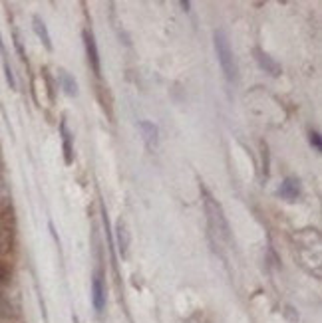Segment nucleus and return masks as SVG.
Returning <instances> with one entry per match:
<instances>
[{"mask_svg": "<svg viewBox=\"0 0 322 323\" xmlns=\"http://www.w3.org/2000/svg\"><path fill=\"white\" fill-rule=\"evenodd\" d=\"M139 131H141V137L145 141L147 149H157V143H159V137H157V127H155L151 121H139L138 123Z\"/></svg>", "mask_w": 322, "mask_h": 323, "instance_id": "39448f33", "label": "nucleus"}, {"mask_svg": "<svg viewBox=\"0 0 322 323\" xmlns=\"http://www.w3.org/2000/svg\"><path fill=\"white\" fill-rule=\"evenodd\" d=\"M310 145L316 149V151H320V135L314 131V133H310Z\"/></svg>", "mask_w": 322, "mask_h": 323, "instance_id": "f8f14e48", "label": "nucleus"}, {"mask_svg": "<svg viewBox=\"0 0 322 323\" xmlns=\"http://www.w3.org/2000/svg\"><path fill=\"white\" fill-rule=\"evenodd\" d=\"M215 52H217V59L221 64V70H223L225 77L229 82H235L237 79V64H235V58H233L229 38H227V34L223 30L215 32Z\"/></svg>", "mask_w": 322, "mask_h": 323, "instance_id": "f257e3e1", "label": "nucleus"}, {"mask_svg": "<svg viewBox=\"0 0 322 323\" xmlns=\"http://www.w3.org/2000/svg\"><path fill=\"white\" fill-rule=\"evenodd\" d=\"M60 82H62V88H64V91H66L68 95H78L76 79L68 74L66 70H60Z\"/></svg>", "mask_w": 322, "mask_h": 323, "instance_id": "1a4fd4ad", "label": "nucleus"}, {"mask_svg": "<svg viewBox=\"0 0 322 323\" xmlns=\"http://www.w3.org/2000/svg\"><path fill=\"white\" fill-rule=\"evenodd\" d=\"M118 244H120V252L125 256V254H127V246H129V234H127L123 222L118 224Z\"/></svg>", "mask_w": 322, "mask_h": 323, "instance_id": "9b49d317", "label": "nucleus"}, {"mask_svg": "<svg viewBox=\"0 0 322 323\" xmlns=\"http://www.w3.org/2000/svg\"><path fill=\"white\" fill-rule=\"evenodd\" d=\"M255 54H257V62H259V66H261L264 72H269L271 75L280 74V66H278V64H276L275 59L271 58L269 54H264L262 50H255Z\"/></svg>", "mask_w": 322, "mask_h": 323, "instance_id": "0eeeda50", "label": "nucleus"}, {"mask_svg": "<svg viewBox=\"0 0 322 323\" xmlns=\"http://www.w3.org/2000/svg\"><path fill=\"white\" fill-rule=\"evenodd\" d=\"M92 304L98 313H102L104 308H106V288H104V281H102L100 272L93 274L92 279Z\"/></svg>", "mask_w": 322, "mask_h": 323, "instance_id": "7ed1b4c3", "label": "nucleus"}, {"mask_svg": "<svg viewBox=\"0 0 322 323\" xmlns=\"http://www.w3.org/2000/svg\"><path fill=\"white\" fill-rule=\"evenodd\" d=\"M278 194H280L282 198H287V200H296L298 194H300V185H298V180H296V178H287V180L280 185Z\"/></svg>", "mask_w": 322, "mask_h": 323, "instance_id": "423d86ee", "label": "nucleus"}, {"mask_svg": "<svg viewBox=\"0 0 322 323\" xmlns=\"http://www.w3.org/2000/svg\"><path fill=\"white\" fill-rule=\"evenodd\" d=\"M34 32L38 34V38L42 40V44L46 46L48 50H52V42H50V34H48V30H46V24L36 16L34 18Z\"/></svg>", "mask_w": 322, "mask_h": 323, "instance_id": "9d476101", "label": "nucleus"}, {"mask_svg": "<svg viewBox=\"0 0 322 323\" xmlns=\"http://www.w3.org/2000/svg\"><path fill=\"white\" fill-rule=\"evenodd\" d=\"M84 44H86V54H88V62L92 66L93 74L100 75V54H98V44L93 40L92 32H84Z\"/></svg>", "mask_w": 322, "mask_h": 323, "instance_id": "20e7f679", "label": "nucleus"}, {"mask_svg": "<svg viewBox=\"0 0 322 323\" xmlns=\"http://www.w3.org/2000/svg\"><path fill=\"white\" fill-rule=\"evenodd\" d=\"M203 205H205V214H207V220H209L211 230H213L217 236L229 240V222H227L225 214H223V208H221V205H219L207 191H205Z\"/></svg>", "mask_w": 322, "mask_h": 323, "instance_id": "f03ea898", "label": "nucleus"}, {"mask_svg": "<svg viewBox=\"0 0 322 323\" xmlns=\"http://www.w3.org/2000/svg\"><path fill=\"white\" fill-rule=\"evenodd\" d=\"M62 129V141H64V157H66V163L70 165L72 163V135L66 127V121H62L60 125Z\"/></svg>", "mask_w": 322, "mask_h": 323, "instance_id": "6e6552de", "label": "nucleus"}]
</instances>
